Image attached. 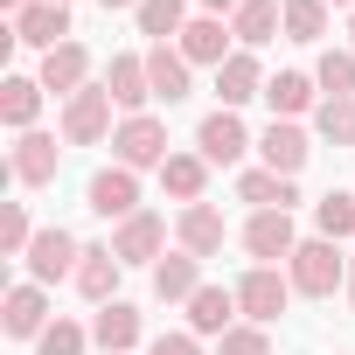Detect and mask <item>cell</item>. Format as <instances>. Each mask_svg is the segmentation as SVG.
Wrapping results in <instances>:
<instances>
[{
	"mask_svg": "<svg viewBox=\"0 0 355 355\" xmlns=\"http://www.w3.org/2000/svg\"><path fill=\"white\" fill-rule=\"evenodd\" d=\"M196 153H202L209 167H237V160L251 153V132H244V119H237V112H209V119L196 125Z\"/></svg>",
	"mask_w": 355,
	"mask_h": 355,
	"instance_id": "52a82bcc",
	"label": "cell"
},
{
	"mask_svg": "<svg viewBox=\"0 0 355 355\" xmlns=\"http://www.w3.org/2000/svg\"><path fill=\"white\" fill-rule=\"evenodd\" d=\"M279 28H286V0H244V8L230 15V35H237L244 49H265Z\"/></svg>",
	"mask_w": 355,
	"mask_h": 355,
	"instance_id": "cb8c5ba5",
	"label": "cell"
},
{
	"mask_svg": "<svg viewBox=\"0 0 355 355\" xmlns=\"http://www.w3.org/2000/svg\"><path fill=\"white\" fill-rule=\"evenodd\" d=\"M91 341H98L105 355H132V348H139V306H132V300H112V306H98V320H91Z\"/></svg>",
	"mask_w": 355,
	"mask_h": 355,
	"instance_id": "44dd1931",
	"label": "cell"
},
{
	"mask_svg": "<svg viewBox=\"0 0 355 355\" xmlns=\"http://www.w3.org/2000/svg\"><path fill=\"white\" fill-rule=\"evenodd\" d=\"M160 189H167L174 202H202V189H209V160H202V153H167Z\"/></svg>",
	"mask_w": 355,
	"mask_h": 355,
	"instance_id": "484cf974",
	"label": "cell"
},
{
	"mask_svg": "<svg viewBox=\"0 0 355 355\" xmlns=\"http://www.w3.org/2000/svg\"><path fill=\"white\" fill-rule=\"evenodd\" d=\"M327 8H348V15H355V0H327Z\"/></svg>",
	"mask_w": 355,
	"mask_h": 355,
	"instance_id": "b9f144b4",
	"label": "cell"
},
{
	"mask_svg": "<svg viewBox=\"0 0 355 355\" xmlns=\"http://www.w3.org/2000/svg\"><path fill=\"white\" fill-rule=\"evenodd\" d=\"M189 70H196V63H189L182 49H167V42L146 49V77H153V98H160V105H182V98H189Z\"/></svg>",
	"mask_w": 355,
	"mask_h": 355,
	"instance_id": "7402d4cb",
	"label": "cell"
},
{
	"mask_svg": "<svg viewBox=\"0 0 355 355\" xmlns=\"http://www.w3.org/2000/svg\"><path fill=\"white\" fill-rule=\"evenodd\" d=\"M56 160H63L56 132H21V139H15V160H8V174H15L21 189H49V182H56Z\"/></svg>",
	"mask_w": 355,
	"mask_h": 355,
	"instance_id": "7c38bea8",
	"label": "cell"
},
{
	"mask_svg": "<svg viewBox=\"0 0 355 355\" xmlns=\"http://www.w3.org/2000/svg\"><path fill=\"white\" fill-rule=\"evenodd\" d=\"M244 0H202V15H237Z\"/></svg>",
	"mask_w": 355,
	"mask_h": 355,
	"instance_id": "74e56055",
	"label": "cell"
},
{
	"mask_svg": "<svg viewBox=\"0 0 355 355\" xmlns=\"http://www.w3.org/2000/svg\"><path fill=\"white\" fill-rule=\"evenodd\" d=\"M0 320H8L15 341H42V327H49V293H42L35 279H21V286L8 293V306H0Z\"/></svg>",
	"mask_w": 355,
	"mask_h": 355,
	"instance_id": "9a60e30c",
	"label": "cell"
},
{
	"mask_svg": "<svg viewBox=\"0 0 355 355\" xmlns=\"http://www.w3.org/2000/svg\"><path fill=\"white\" fill-rule=\"evenodd\" d=\"M15 42H28V49H63L70 42V8L63 0H28V8L15 15Z\"/></svg>",
	"mask_w": 355,
	"mask_h": 355,
	"instance_id": "30bf717a",
	"label": "cell"
},
{
	"mask_svg": "<svg viewBox=\"0 0 355 355\" xmlns=\"http://www.w3.org/2000/svg\"><path fill=\"white\" fill-rule=\"evenodd\" d=\"M28 244H35L28 202H8V209H0V258H28Z\"/></svg>",
	"mask_w": 355,
	"mask_h": 355,
	"instance_id": "836d02e7",
	"label": "cell"
},
{
	"mask_svg": "<svg viewBox=\"0 0 355 355\" xmlns=\"http://www.w3.org/2000/svg\"><path fill=\"white\" fill-rule=\"evenodd\" d=\"M84 348H91V334H84L77 320H49L42 341H35V355H84Z\"/></svg>",
	"mask_w": 355,
	"mask_h": 355,
	"instance_id": "e575fe53",
	"label": "cell"
},
{
	"mask_svg": "<svg viewBox=\"0 0 355 355\" xmlns=\"http://www.w3.org/2000/svg\"><path fill=\"white\" fill-rule=\"evenodd\" d=\"M348 258L327 244V237H306L293 258H286V279H293V293H306V300H334L341 286H348Z\"/></svg>",
	"mask_w": 355,
	"mask_h": 355,
	"instance_id": "6da1fadb",
	"label": "cell"
},
{
	"mask_svg": "<svg viewBox=\"0 0 355 355\" xmlns=\"http://www.w3.org/2000/svg\"><path fill=\"white\" fill-rule=\"evenodd\" d=\"M77 258H84V244H77L70 230H35V244H28V279H35V286L77 279Z\"/></svg>",
	"mask_w": 355,
	"mask_h": 355,
	"instance_id": "9c48e42d",
	"label": "cell"
},
{
	"mask_svg": "<svg viewBox=\"0 0 355 355\" xmlns=\"http://www.w3.org/2000/svg\"><path fill=\"white\" fill-rule=\"evenodd\" d=\"M244 251H251L258 265H279V258H293V251H300L293 209H258V216L244 223Z\"/></svg>",
	"mask_w": 355,
	"mask_h": 355,
	"instance_id": "ba28073f",
	"label": "cell"
},
{
	"mask_svg": "<svg viewBox=\"0 0 355 355\" xmlns=\"http://www.w3.org/2000/svg\"><path fill=\"white\" fill-rule=\"evenodd\" d=\"M348 35H355V15H348ZM348 49H355V42H348Z\"/></svg>",
	"mask_w": 355,
	"mask_h": 355,
	"instance_id": "7bdbcfd3",
	"label": "cell"
},
{
	"mask_svg": "<svg viewBox=\"0 0 355 355\" xmlns=\"http://www.w3.org/2000/svg\"><path fill=\"white\" fill-rule=\"evenodd\" d=\"M265 70H258V49H237L223 70H216V98H223V112H237V105H251V98H265Z\"/></svg>",
	"mask_w": 355,
	"mask_h": 355,
	"instance_id": "d6986e66",
	"label": "cell"
},
{
	"mask_svg": "<svg viewBox=\"0 0 355 355\" xmlns=\"http://www.w3.org/2000/svg\"><path fill=\"white\" fill-rule=\"evenodd\" d=\"M216 355H272V334H265L258 320H237V327L216 341Z\"/></svg>",
	"mask_w": 355,
	"mask_h": 355,
	"instance_id": "d590c367",
	"label": "cell"
},
{
	"mask_svg": "<svg viewBox=\"0 0 355 355\" xmlns=\"http://www.w3.org/2000/svg\"><path fill=\"white\" fill-rule=\"evenodd\" d=\"M258 153H265V167H272V174H293V182H300V167L313 160V139H306V125L272 119V125L258 132Z\"/></svg>",
	"mask_w": 355,
	"mask_h": 355,
	"instance_id": "8fae6325",
	"label": "cell"
},
{
	"mask_svg": "<svg viewBox=\"0 0 355 355\" xmlns=\"http://www.w3.org/2000/svg\"><path fill=\"white\" fill-rule=\"evenodd\" d=\"M237 327V286H202L196 300H189V334H230Z\"/></svg>",
	"mask_w": 355,
	"mask_h": 355,
	"instance_id": "ffe728a7",
	"label": "cell"
},
{
	"mask_svg": "<svg viewBox=\"0 0 355 355\" xmlns=\"http://www.w3.org/2000/svg\"><path fill=\"white\" fill-rule=\"evenodd\" d=\"M35 112H42V77H8L0 84V119L15 132H35Z\"/></svg>",
	"mask_w": 355,
	"mask_h": 355,
	"instance_id": "83f0119b",
	"label": "cell"
},
{
	"mask_svg": "<svg viewBox=\"0 0 355 355\" xmlns=\"http://www.w3.org/2000/svg\"><path fill=\"white\" fill-rule=\"evenodd\" d=\"M313 223H320V237H327V244H341V237H355V196H341V189H327V196L313 202Z\"/></svg>",
	"mask_w": 355,
	"mask_h": 355,
	"instance_id": "f546056e",
	"label": "cell"
},
{
	"mask_svg": "<svg viewBox=\"0 0 355 355\" xmlns=\"http://www.w3.org/2000/svg\"><path fill=\"white\" fill-rule=\"evenodd\" d=\"M313 84H320L327 98H355V49H327V56L313 63Z\"/></svg>",
	"mask_w": 355,
	"mask_h": 355,
	"instance_id": "4dcf8cb0",
	"label": "cell"
},
{
	"mask_svg": "<svg viewBox=\"0 0 355 355\" xmlns=\"http://www.w3.org/2000/svg\"><path fill=\"white\" fill-rule=\"evenodd\" d=\"M348 313H355V272H348Z\"/></svg>",
	"mask_w": 355,
	"mask_h": 355,
	"instance_id": "ab89813d",
	"label": "cell"
},
{
	"mask_svg": "<svg viewBox=\"0 0 355 355\" xmlns=\"http://www.w3.org/2000/svg\"><path fill=\"white\" fill-rule=\"evenodd\" d=\"M112 251H119V265H160L167 258V216H153V209L125 216L112 230Z\"/></svg>",
	"mask_w": 355,
	"mask_h": 355,
	"instance_id": "8992f818",
	"label": "cell"
},
{
	"mask_svg": "<svg viewBox=\"0 0 355 355\" xmlns=\"http://www.w3.org/2000/svg\"><path fill=\"white\" fill-rule=\"evenodd\" d=\"M153 293H160L167 306H189V300L202 293V258H189V251L160 258V265H153Z\"/></svg>",
	"mask_w": 355,
	"mask_h": 355,
	"instance_id": "603a6c76",
	"label": "cell"
},
{
	"mask_svg": "<svg viewBox=\"0 0 355 355\" xmlns=\"http://www.w3.org/2000/svg\"><path fill=\"white\" fill-rule=\"evenodd\" d=\"M112 153H119V167H167V125L153 119V112H139V119H119V132H112Z\"/></svg>",
	"mask_w": 355,
	"mask_h": 355,
	"instance_id": "3957f363",
	"label": "cell"
},
{
	"mask_svg": "<svg viewBox=\"0 0 355 355\" xmlns=\"http://www.w3.org/2000/svg\"><path fill=\"white\" fill-rule=\"evenodd\" d=\"M174 49H182L189 63H209V70H223L237 49H230V28H223V15H196L189 28H182V42H174Z\"/></svg>",
	"mask_w": 355,
	"mask_h": 355,
	"instance_id": "2e32d148",
	"label": "cell"
},
{
	"mask_svg": "<svg viewBox=\"0 0 355 355\" xmlns=\"http://www.w3.org/2000/svg\"><path fill=\"white\" fill-rule=\"evenodd\" d=\"M119 251L112 244H84V258H77V293L91 300V306H112L119 300Z\"/></svg>",
	"mask_w": 355,
	"mask_h": 355,
	"instance_id": "5bb4252c",
	"label": "cell"
},
{
	"mask_svg": "<svg viewBox=\"0 0 355 355\" xmlns=\"http://www.w3.org/2000/svg\"><path fill=\"white\" fill-rule=\"evenodd\" d=\"M313 125H320V139H334V146H355V98H320Z\"/></svg>",
	"mask_w": 355,
	"mask_h": 355,
	"instance_id": "d6a6232c",
	"label": "cell"
},
{
	"mask_svg": "<svg viewBox=\"0 0 355 355\" xmlns=\"http://www.w3.org/2000/svg\"><path fill=\"white\" fill-rule=\"evenodd\" d=\"M105 91H112V105H119L125 119H139V112H146V98H153L146 56H112V70H105Z\"/></svg>",
	"mask_w": 355,
	"mask_h": 355,
	"instance_id": "ac0fdd59",
	"label": "cell"
},
{
	"mask_svg": "<svg viewBox=\"0 0 355 355\" xmlns=\"http://www.w3.org/2000/svg\"><path fill=\"white\" fill-rule=\"evenodd\" d=\"M63 8H70V0H63Z\"/></svg>",
	"mask_w": 355,
	"mask_h": 355,
	"instance_id": "ee69618b",
	"label": "cell"
},
{
	"mask_svg": "<svg viewBox=\"0 0 355 355\" xmlns=\"http://www.w3.org/2000/svg\"><path fill=\"white\" fill-rule=\"evenodd\" d=\"M327 35V0H286V42H320Z\"/></svg>",
	"mask_w": 355,
	"mask_h": 355,
	"instance_id": "1f68e13d",
	"label": "cell"
},
{
	"mask_svg": "<svg viewBox=\"0 0 355 355\" xmlns=\"http://www.w3.org/2000/svg\"><path fill=\"white\" fill-rule=\"evenodd\" d=\"M237 202H258V209H293V202H300V189H293V174L244 167V174H237Z\"/></svg>",
	"mask_w": 355,
	"mask_h": 355,
	"instance_id": "d4e9b609",
	"label": "cell"
},
{
	"mask_svg": "<svg viewBox=\"0 0 355 355\" xmlns=\"http://www.w3.org/2000/svg\"><path fill=\"white\" fill-rule=\"evenodd\" d=\"M132 21H139V35H153V42H182V28H189V0H139Z\"/></svg>",
	"mask_w": 355,
	"mask_h": 355,
	"instance_id": "f1b7e54d",
	"label": "cell"
},
{
	"mask_svg": "<svg viewBox=\"0 0 355 355\" xmlns=\"http://www.w3.org/2000/svg\"><path fill=\"white\" fill-rule=\"evenodd\" d=\"M112 125V91L105 84H84L77 98H63V146H98Z\"/></svg>",
	"mask_w": 355,
	"mask_h": 355,
	"instance_id": "7a4b0ae2",
	"label": "cell"
},
{
	"mask_svg": "<svg viewBox=\"0 0 355 355\" xmlns=\"http://www.w3.org/2000/svg\"><path fill=\"white\" fill-rule=\"evenodd\" d=\"M98 8H139V0H98Z\"/></svg>",
	"mask_w": 355,
	"mask_h": 355,
	"instance_id": "f35d334b",
	"label": "cell"
},
{
	"mask_svg": "<svg viewBox=\"0 0 355 355\" xmlns=\"http://www.w3.org/2000/svg\"><path fill=\"white\" fill-rule=\"evenodd\" d=\"M84 202H91V216H105V223H125V216H139V174L132 167H98L91 174V189H84Z\"/></svg>",
	"mask_w": 355,
	"mask_h": 355,
	"instance_id": "5b68a950",
	"label": "cell"
},
{
	"mask_svg": "<svg viewBox=\"0 0 355 355\" xmlns=\"http://www.w3.org/2000/svg\"><path fill=\"white\" fill-rule=\"evenodd\" d=\"M313 77L306 70H279L272 84H265V105H272V119H300V112H313Z\"/></svg>",
	"mask_w": 355,
	"mask_h": 355,
	"instance_id": "4316f807",
	"label": "cell"
},
{
	"mask_svg": "<svg viewBox=\"0 0 355 355\" xmlns=\"http://www.w3.org/2000/svg\"><path fill=\"white\" fill-rule=\"evenodd\" d=\"M0 8H15V15H21V8H28V0H0Z\"/></svg>",
	"mask_w": 355,
	"mask_h": 355,
	"instance_id": "60d3db41",
	"label": "cell"
},
{
	"mask_svg": "<svg viewBox=\"0 0 355 355\" xmlns=\"http://www.w3.org/2000/svg\"><path fill=\"white\" fill-rule=\"evenodd\" d=\"M35 77H42V91L77 98V91L91 84V49H84V42H63V49H49V56H42V70H35Z\"/></svg>",
	"mask_w": 355,
	"mask_h": 355,
	"instance_id": "e0dca14e",
	"label": "cell"
},
{
	"mask_svg": "<svg viewBox=\"0 0 355 355\" xmlns=\"http://www.w3.org/2000/svg\"><path fill=\"white\" fill-rule=\"evenodd\" d=\"M286 300H293V279H279V265H251V272L237 279V313L258 320V327H272V320L286 313Z\"/></svg>",
	"mask_w": 355,
	"mask_h": 355,
	"instance_id": "277c9868",
	"label": "cell"
},
{
	"mask_svg": "<svg viewBox=\"0 0 355 355\" xmlns=\"http://www.w3.org/2000/svg\"><path fill=\"white\" fill-rule=\"evenodd\" d=\"M146 355H202V341H196V334H153Z\"/></svg>",
	"mask_w": 355,
	"mask_h": 355,
	"instance_id": "8d00e7d4",
	"label": "cell"
},
{
	"mask_svg": "<svg viewBox=\"0 0 355 355\" xmlns=\"http://www.w3.org/2000/svg\"><path fill=\"white\" fill-rule=\"evenodd\" d=\"M223 209H209V202H189L182 216H174V244H182L189 258H216L223 251Z\"/></svg>",
	"mask_w": 355,
	"mask_h": 355,
	"instance_id": "4fadbf2b",
	"label": "cell"
}]
</instances>
